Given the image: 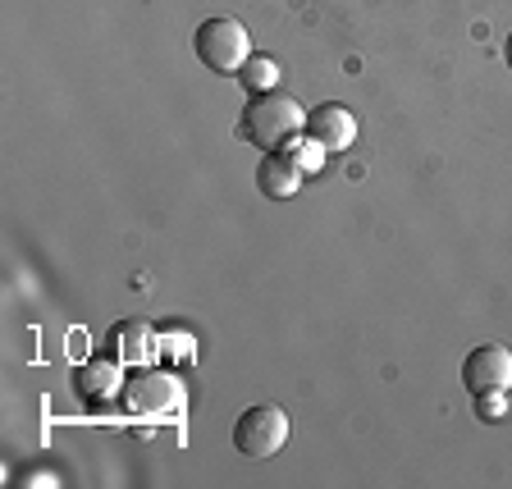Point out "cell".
I'll return each instance as SVG.
<instances>
[{
    "label": "cell",
    "instance_id": "1",
    "mask_svg": "<svg viewBox=\"0 0 512 489\" xmlns=\"http://www.w3.org/2000/svg\"><path fill=\"white\" fill-rule=\"evenodd\" d=\"M307 128V110L298 106V96H284V92H261L247 101L243 119H238V133H243L252 147H288Z\"/></svg>",
    "mask_w": 512,
    "mask_h": 489
},
{
    "label": "cell",
    "instance_id": "2",
    "mask_svg": "<svg viewBox=\"0 0 512 489\" xmlns=\"http://www.w3.org/2000/svg\"><path fill=\"white\" fill-rule=\"evenodd\" d=\"M192 46H197V60L211 74H234V78L247 64V55H252V37H247V28L238 19H206L197 28V37H192Z\"/></svg>",
    "mask_w": 512,
    "mask_h": 489
},
{
    "label": "cell",
    "instance_id": "3",
    "mask_svg": "<svg viewBox=\"0 0 512 489\" xmlns=\"http://www.w3.org/2000/svg\"><path fill=\"white\" fill-rule=\"evenodd\" d=\"M288 412L279 403H256L247 407L243 416L234 421V448L243 458H275L279 448L288 444Z\"/></svg>",
    "mask_w": 512,
    "mask_h": 489
},
{
    "label": "cell",
    "instance_id": "4",
    "mask_svg": "<svg viewBox=\"0 0 512 489\" xmlns=\"http://www.w3.org/2000/svg\"><path fill=\"white\" fill-rule=\"evenodd\" d=\"M183 403V384L170 371H142L124 384V407L133 416H170Z\"/></svg>",
    "mask_w": 512,
    "mask_h": 489
},
{
    "label": "cell",
    "instance_id": "5",
    "mask_svg": "<svg viewBox=\"0 0 512 489\" xmlns=\"http://www.w3.org/2000/svg\"><path fill=\"white\" fill-rule=\"evenodd\" d=\"M462 384L476 394H490V389H512V352L503 343H480L467 352L462 362Z\"/></svg>",
    "mask_w": 512,
    "mask_h": 489
},
{
    "label": "cell",
    "instance_id": "6",
    "mask_svg": "<svg viewBox=\"0 0 512 489\" xmlns=\"http://www.w3.org/2000/svg\"><path fill=\"white\" fill-rule=\"evenodd\" d=\"M307 138H316L325 151H348L357 142V115L339 101H325V106L307 110Z\"/></svg>",
    "mask_w": 512,
    "mask_h": 489
},
{
    "label": "cell",
    "instance_id": "7",
    "mask_svg": "<svg viewBox=\"0 0 512 489\" xmlns=\"http://www.w3.org/2000/svg\"><path fill=\"white\" fill-rule=\"evenodd\" d=\"M302 179H307V170L298 165V156L288 147H275L261 156V165H256V188L266 192V197H275V202H284V197H298Z\"/></svg>",
    "mask_w": 512,
    "mask_h": 489
},
{
    "label": "cell",
    "instance_id": "8",
    "mask_svg": "<svg viewBox=\"0 0 512 489\" xmlns=\"http://www.w3.org/2000/svg\"><path fill=\"white\" fill-rule=\"evenodd\" d=\"M110 348H115V357L124 366H151L160 348V334L147 320H119L115 330H110Z\"/></svg>",
    "mask_w": 512,
    "mask_h": 489
},
{
    "label": "cell",
    "instance_id": "9",
    "mask_svg": "<svg viewBox=\"0 0 512 489\" xmlns=\"http://www.w3.org/2000/svg\"><path fill=\"white\" fill-rule=\"evenodd\" d=\"M74 389L78 398H87V403H110L115 394H124V362H83L74 371Z\"/></svg>",
    "mask_w": 512,
    "mask_h": 489
},
{
    "label": "cell",
    "instance_id": "10",
    "mask_svg": "<svg viewBox=\"0 0 512 489\" xmlns=\"http://www.w3.org/2000/svg\"><path fill=\"white\" fill-rule=\"evenodd\" d=\"M238 83H243L252 96L275 92L279 87V64L270 60V55H247V64L238 69Z\"/></svg>",
    "mask_w": 512,
    "mask_h": 489
},
{
    "label": "cell",
    "instance_id": "11",
    "mask_svg": "<svg viewBox=\"0 0 512 489\" xmlns=\"http://www.w3.org/2000/svg\"><path fill=\"white\" fill-rule=\"evenodd\" d=\"M288 151L298 156V165H302V170H307V174H316L320 165H325V147H320L316 138H302V133H298V138L288 142Z\"/></svg>",
    "mask_w": 512,
    "mask_h": 489
},
{
    "label": "cell",
    "instance_id": "12",
    "mask_svg": "<svg viewBox=\"0 0 512 489\" xmlns=\"http://www.w3.org/2000/svg\"><path fill=\"white\" fill-rule=\"evenodd\" d=\"M476 416H480V421H503V416H508V389L476 394Z\"/></svg>",
    "mask_w": 512,
    "mask_h": 489
},
{
    "label": "cell",
    "instance_id": "13",
    "mask_svg": "<svg viewBox=\"0 0 512 489\" xmlns=\"http://www.w3.org/2000/svg\"><path fill=\"white\" fill-rule=\"evenodd\" d=\"M37 480H42V485H55V476H46V471H42V476H37V471H32V476H23L19 485H37Z\"/></svg>",
    "mask_w": 512,
    "mask_h": 489
},
{
    "label": "cell",
    "instance_id": "14",
    "mask_svg": "<svg viewBox=\"0 0 512 489\" xmlns=\"http://www.w3.org/2000/svg\"><path fill=\"white\" fill-rule=\"evenodd\" d=\"M503 60H508V69H512V32H508V42H503Z\"/></svg>",
    "mask_w": 512,
    "mask_h": 489
}]
</instances>
